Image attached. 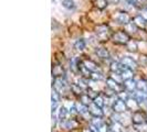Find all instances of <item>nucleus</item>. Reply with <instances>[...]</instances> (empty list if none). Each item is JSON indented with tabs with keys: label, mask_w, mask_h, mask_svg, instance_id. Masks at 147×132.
Wrapping results in <instances>:
<instances>
[{
	"label": "nucleus",
	"mask_w": 147,
	"mask_h": 132,
	"mask_svg": "<svg viewBox=\"0 0 147 132\" xmlns=\"http://www.w3.org/2000/svg\"><path fill=\"white\" fill-rule=\"evenodd\" d=\"M111 131L112 132H123L122 125H121L118 121H115V123H113L112 128H111Z\"/></svg>",
	"instance_id": "obj_20"
},
{
	"label": "nucleus",
	"mask_w": 147,
	"mask_h": 132,
	"mask_svg": "<svg viewBox=\"0 0 147 132\" xmlns=\"http://www.w3.org/2000/svg\"><path fill=\"white\" fill-rule=\"evenodd\" d=\"M136 90L147 93V81H144V79H140V81H137V84H136Z\"/></svg>",
	"instance_id": "obj_14"
},
{
	"label": "nucleus",
	"mask_w": 147,
	"mask_h": 132,
	"mask_svg": "<svg viewBox=\"0 0 147 132\" xmlns=\"http://www.w3.org/2000/svg\"><path fill=\"white\" fill-rule=\"evenodd\" d=\"M84 65H85V67L88 68L90 72H95L96 71V64L94 63V62H92V61H86L85 63H84Z\"/></svg>",
	"instance_id": "obj_16"
},
{
	"label": "nucleus",
	"mask_w": 147,
	"mask_h": 132,
	"mask_svg": "<svg viewBox=\"0 0 147 132\" xmlns=\"http://www.w3.org/2000/svg\"><path fill=\"white\" fill-rule=\"evenodd\" d=\"M134 99L138 103H144V101L147 100V93L140 91V90H135V91H134Z\"/></svg>",
	"instance_id": "obj_9"
},
{
	"label": "nucleus",
	"mask_w": 147,
	"mask_h": 132,
	"mask_svg": "<svg viewBox=\"0 0 147 132\" xmlns=\"http://www.w3.org/2000/svg\"><path fill=\"white\" fill-rule=\"evenodd\" d=\"M136 84L137 81H133V79H128V81H124V88H125L127 91L133 93L136 90Z\"/></svg>",
	"instance_id": "obj_11"
},
{
	"label": "nucleus",
	"mask_w": 147,
	"mask_h": 132,
	"mask_svg": "<svg viewBox=\"0 0 147 132\" xmlns=\"http://www.w3.org/2000/svg\"><path fill=\"white\" fill-rule=\"evenodd\" d=\"M125 28H126V31H129V30H131V32H135L138 27L135 24V22H129V23L126 24Z\"/></svg>",
	"instance_id": "obj_23"
},
{
	"label": "nucleus",
	"mask_w": 147,
	"mask_h": 132,
	"mask_svg": "<svg viewBox=\"0 0 147 132\" xmlns=\"http://www.w3.org/2000/svg\"><path fill=\"white\" fill-rule=\"evenodd\" d=\"M88 112H90L94 118H102L104 115L102 108L98 107L95 103H92L88 106Z\"/></svg>",
	"instance_id": "obj_2"
},
{
	"label": "nucleus",
	"mask_w": 147,
	"mask_h": 132,
	"mask_svg": "<svg viewBox=\"0 0 147 132\" xmlns=\"http://www.w3.org/2000/svg\"><path fill=\"white\" fill-rule=\"evenodd\" d=\"M113 41L116 44H128L129 42V37L127 35V33L124 31L117 32L113 35Z\"/></svg>",
	"instance_id": "obj_1"
},
{
	"label": "nucleus",
	"mask_w": 147,
	"mask_h": 132,
	"mask_svg": "<svg viewBox=\"0 0 147 132\" xmlns=\"http://www.w3.org/2000/svg\"><path fill=\"white\" fill-rule=\"evenodd\" d=\"M132 121L134 125H143L146 121V118L144 116V113H142L140 111H135L133 115Z\"/></svg>",
	"instance_id": "obj_4"
},
{
	"label": "nucleus",
	"mask_w": 147,
	"mask_h": 132,
	"mask_svg": "<svg viewBox=\"0 0 147 132\" xmlns=\"http://www.w3.org/2000/svg\"><path fill=\"white\" fill-rule=\"evenodd\" d=\"M104 125H105V123H104V121L102 120V118H94V119L92 120V125L97 129V132H98V129L102 128Z\"/></svg>",
	"instance_id": "obj_15"
},
{
	"label": "nucleus",
	"mask_w": 147,
	"mask_h": 132,
	"mask_svg": "<svg viewBox=\"0 0 147 132\" xmlns=\"http://www.w3.org/2000/svg\"><path fill=\"white\" fill-rule=\"evenodd\" d=\"M107 3H111V5H114V3H117L119 0H106Z\"/></svg>",
	"instance_id": "obj_28"
},
{
	"label": "nucleus",
	"mask_w": 147,
	"mask_h": 132,
	"mask_svg": "<svg viewBox=\"0 0 147 132\" xmlns=\"http://www.w3.org/2000/svg\"><path fill=\"white\" fill-rule=\"evenodd\" d=\"M93 103H95L98 107H101V108H103L104 107V105H105V101H104V98L102 97V96L100 95V96H97L95 99H94V101Z\"/></svg>",
	"instance_id": "obj_22"
},
{
	"label": "nucleus",
	"mask_w": 147,
	"mask_h": 132,
	"mask_svg": "<svg viewBox=\"0 0 147 132\" xmlns=\"http://www.w3.org/2000/svg\"><path fill=\"white\" fill-rule=\"evenodd\" d=\"M83 132H94V131H93V130H92V129L90 128V129H85V130H84Z\"/></svg>",
	"instance_id": "obj_29"
},
{
	"label": "nucleus",
	"mask_w": 147,
	"mask_h": 132,
	"mask_svg": "<svg viewBox=\"0 0 147 132\" xmlns=\"http://www.w3.org/2000/svg\"><path fill=\"white\" fill-rule=\"evenodd\" d=\"M91 77H92L93 79H102V75H101V74L92 73V75H91Z\"/></svg>",
	"instance_id": "obj_27"
},
{
	"label": "nucleus",
	"mask_w": 147,
	"mask_h": 132,
	"mask_svg": "<svg viewBox=\"0 0 147 132\" xmlns=\"http://www.w3.org/2000/svg\"><path fill=\"white\" fill-rule=\"evenodd\" d=\"M119 75L122 76V78H123V81H128V79H133V69L131 68H127V67H124L123 69H122V72L119 73Z\"/></svg>",
	"instance_id": "obj_10"
},
{
	"label": "nucleus",
	"mask_w": 147,
	"mask_h": 132,
	"mask_svg": "<svg viewBox=\"0 0 147 132\" xmlns=\"http://www.w3.org/2000/svg\"><path fill=\"white\" fill-rule=\"evenodd\" d=\"M109 32V28L106 25H100L96 28V33L98 34V37H101V34H106Z\"/></svg>",
	"instance_id": "obj_17"
},
{
	"label": "nucleus",
	"mask_w": 147,
	"mask_h": 132,
	"mask_svg": "<svg viewBox=\"0 0 147 132\" xmlns=\"http://www.w3.org/2000/svg\"><path fill=\"white\" fill-rule=\"evenodd\" d=\"M140 17L147 22V9H143L142 10V13H140Z\"/></svg>",
	"instance_id": "obj_26"
},
{
	"label": "nucleus",
	"mask_w": 147,
	"mask_h": 132,
	"mask_svg": "<svg viewBox=\"0 0 147 132\" xmlns=\"http://www.w3.org/2000/svg\"><path fill=\"white\" fill-rule=\"evenodd\" d=\"M113 110L116 113H123L127 110V105L126 101L122 100V99H117L116 101H114L113 103Z\"/></svg>",
	"instance_id": "obj_3"
},
{
	"label": "nucleus",
	"mask_w": 147,
	"mask_h": 132,
	"mask_svg": "<svg viewBox=\"0 0 147 132\" xmlns=\"http://www.w3.org/2000/svg\"><path fill=\"white\" fill-rule=\"evenodd\" d=\"M81 103H84V105H86V106H90L91 103H92V101H91V98L88 97V95L86 94H82L81 95Z\"/></svg>",
	"instance_id": "obj_21"
},
{
	"label": "nucleus",
	"mask_w": 147,
	"mask_h": 132,
	"mask_svg": "<svg viewBox=\"0 0 147 132\" xmlns=\"http://www.w3.org/2000/svg\"><path fill=\"white\" fill-rule=\"evenodd\" d=\"M114 18L118 23H122V24H125V25L127 23H129V15L125 12H117Z\"/></svg>",
	"instance_id": "obj_5"
},
{
	"label": "nucleus",
	"mask_w": 147,
	"mask_h": 132,
	"mask_svg": "<svg viewBox=\"0 0 147 132\" xmlns=\"http://www.w3.org/2000/svg\"><path fill=\"white\" fill-rule=\"evenodd\" d=\"M97 55H98L100 57H102V59H107V57H109V52L106 51L105 49H100V50L97 51Z\"/></svg>",
	"instance_id": "obj_24"
},
{
	"label": "nucleus",
	"mask_w": 147,
	"mask_h": 132,
	"mask_svg": "<svg viewBox=\"0 0 147 132\" xmlns=\"http://www.w3.org/2000/svg\"><path fill=\"white\" fill-rule=\"evenodd\" d=\"M124 67H125V66L123 65L121 62H119V63H118V62H113V63H112V66H111V69H112L113 73L119 74Z\"/></svg>",
	"instance_id": "obj_13"
},
{
	"label": "nucleus",
	"mask_w": 147,
	"mask_h": 132,
	"mask_svg": "<svg viewBox=\"0 0 147 132\" xmlns=\"http://www.w3.org/2000/svg\"><path fill=\"white\" fill-rule=\"evenodd\" d=\"M106 85H107V87L110 88L112 91H114V93H121V86H119V84H118L117 81H115L113 78H107V81H106Z\"/></svg>",
	"instance_id": "obj_6"
},
{
	"label": "nucleus",
	"mask_w": 147,
	"mask_h": 132,
	"mask_svg": "<svg viewBox=\"0 0 147 132\" xmlns=\"http://www.w3.org/2000/svg\"><path fill=\"white\" fill-rule=\"evenodd\" d=\"M74 46H75V49H76V50L82 51V50H84V49H85V41H84L83 39L78 40V41L75 42V44H74Z\"/></svg>",
	"instance_id": "obj_19"
},
{
	"label": "nucleus",
	"mask_w": 147,
	"mask_h": 132,
	"mask_svg": "<svg viewBox=\"0 0 147 132\" xmlns=\"http://www.w3.org/2000/svg\"><path fill=\"white\" fill-rule=\"evenodd\" d=\"M52 112H54L57 108H58V105L60 103V95H59V91L57 90H53L52 91Z\"/></svg>",
	"instance_id": "obj_8"
},
{
	"label": "nucleus",
	"mask_w": 147,
	"mask_h": 132,
	"mask_svg": "<svg viewBox=\"0 0 147 132\" xmlns=\"http://www.w3.org/2000/svg\"><path fill=\"white\" fill-rule=\"evenodd\" d=\"M121 63L125 66V67H127V68H131V69H135V68L137 67V63H136L135 61H133V59L128 57V56L123 57V59H121Z\"/></svg>",
	"instance_id": "obj_7"
},
{
	"label": "nucleus",
	"mask_w": 147,
	"mask_h": 132,
	"mask_svg": "<svg viewBox=\"0 0 147 132\" xmlns=\"http://www.w3.org/2000/svg\"><path fill=\"white\" fill-rule=\"evenodd\" d=\"M97 5L100 8H104L105 5H107V1L106 0H97Z\"/></svg>",
	"instance_id": "obj_25"
},
{
	"label": "nucleus",
	"mask_w": 147,
	"mask_h": 132,
	"mask_svg": "<svg viewBox=\"0 0 147 132\" xmlns=\"http://www.w3.org/2000/svg\"><path fill=\"white\" fill-rule=\"evenodd\" d=\"M75 109H76V112H79L80 115H84V113H86L88 111V106L86 105H84V103H82L81 101H79V103H75Z\"/></svg>",
	"instance_id": "obj_12"
},
{
	"label": "nucleus",
	"mask_w": 147,
	"mask_h": 132,
	"mask_svg": "<svg viewBox=\"0 0 147 132\" xmlns=\"http://www.w3.org/2000/svg\"><path fill=\"white\" fill-rule=\"evenodd\" d=\"M62 6L64 8H66V9H74L75 8L73 0H63L62 1Z\"/></svg>",
	"instance_id": "obj_18"
}]
</instances>
